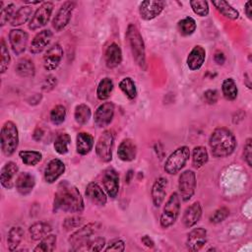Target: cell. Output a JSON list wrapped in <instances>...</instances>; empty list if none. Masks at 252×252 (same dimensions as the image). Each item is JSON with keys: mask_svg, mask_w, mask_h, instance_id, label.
Instances as JSON below:
<instances>
[{"mask_svg": "<svg viewBox=\"0 0 252 252\" xmlns=\"http://www.w3.org/2000/svg\"><path fill=\"white\" fill-rule=\"evenodd\" d=\"M85 205L80 191L68 181H62L54 194L53 212L82 213Z\"/></svg>", "mask_w": 252, "mask_h": 252, "instance_id": "cell-1", "label": "cell"}, {"mask_svg": "<svg viewBox=\"0 0 252 252\" xmlns=\"http://www.w3.org/2000/svg\"><path fill=\"white\" fill-rule=\"evenodd\" d=\"M212 155L215 158H226L230 156L236 147V139L232 132L225 127L216 128L209 139Z\"/></svg>", "mask_w": 252, "mask_h": 252, "instance_id": "cell-2", "label": "cell"}, {"mask_svg": "<svg viewBox=\"0 0 252 252\" xmlns=\"http://www.w3.org/2000/svg\"><path fill=\"white\" fill-rule=\"evenodd\" d=\"M126 38L130 46V50L132 56L137 63V65L146 70V50H145V43L143 37L137 29V27L133 24H130L127 27L126 31Z\"/></svg>", "mask_w": 252, "mask_h": 252, "instance_id": "cell-3", "label": "cell"}, {"mask_svg": "<svg viewBox=\"0 0 252 252\" xmlns=\"http://www.w3.org/2000/svg\"><path fill=\"white\" fill-rule=\"evenodd\" d=\"M19 145V132L16 124L6 121L1 128V150L7 157L12 156Z\"/></svg>", "mask_w": 252, "mask_h": 252, "instance_id": "cell-4", "label": "cell"}, {"mask_svg": "<svg viewBox=\"0 0 252 252\" xmlns=\"http://www.w3.org/2000/svg\"><path fill=\"white\" fill-rule=\"evenodd\" d=\"M180 213V197L176 192L170 194L160 215L159 223L162 228L170 227L177 220Z\"/></svg>", "mask_w": 252, "mask_h": 252, "instance_id": "cell-5", "label": "cell"}, {"mask_svg": "<svg viewBox=\"0 0 252 252\" xmlns=\"http://www.w3.org/2000/svg\"><path fill=\"white\" fill-rule=\"evenodd\" d=\"M190 157V150L187 146H181L173 151L166 158L164 170L168 174H176L186 164Z\"/></svg>", "mask_w": 252, "mask_h": 252, "instance_id": "cell-6", "label": "cell"}, {"mask_svg": "<svg viewBox=\"0 0 252 252\" xmlns=\"http://www.w3.org/2000/svg\"><path fill=\"white\" fill-rule=\"evenodd\" d=\"M113 143H114V134L111 130H105L99 136L95 145V153L97 158L101 161L108 162L111 160Z\"/></svg>", "mask_w": 252, "mask_h": 252, "instance_id": "cell-7", "label": "cell"}, {"mask_svg": "<svg viewBox=\"0 0 252 252\" xmlns=\"http://www.w3.org/2000/svg\"><path fill=\"white\" fill-rule=\"evenodd\" d=\"M101 229V224L98 222H90L83 227L72 233L68 239L69 244L72 246V250L87 242L91 236Z\"/></svg>", "mask_w": 252, "mask_h": 252, "instance_id": "cell-8", "label": "cell"}, {"mask_svg": "<svg viewBox=\"0 0 252 252\" xmlns=\"http://www.w3.org/2000/svg\"><path fill=\"white\" fill-rule=\"evenodd\" d=\"M178 189L181 199L184 202L189 201L193 197L196 189V175L193 170L187 169L180 174L178 179Z\"/></svg>", "mask_w": 252, "mask_h": 252, "instance_id": "cell-9", "label": "cell"}, {"mask_svg": "<svg viewBox=\"0 0 252 252\" xmlns=\"http://www.w3.org/2000/svg\"><path fill=\"white\" fill-rule=\"evenodd\" d=\"M53 11V4L51 2H43L36 9L33 16L30 20L29 29L32 31H36L43 28L49 21L50 16Z\"/></svg>", "mask_w": 252, "mask_h": 252, "instance_id": "cell-10", "label": "cell"}, {"mask_svg": "<svg viewBox=\"0 0 252 252\" xmlns=\"http://www.w3.org/2000/svg\"><path fill=\"white\" fill-rule=\"evenodd\" d=\"M75 7L76 3L73 1H66L60 6L52 20V27L56 32L62 31L69 24Z\"/></svg>", "mask_w": 252, "mask_h": 252, "instance_id": "cell-11", "label": "cell"}, {"mask_svg": "<svg viewBox=\"0 0 252 252\" xmlns=\"http://www.w3.org/2000/svg\"><path fill=\"white\" fill-rule=\"evenodd\" d=\"M165 6L164 1L159 0H146L139 6V14L143 20L150 21L158 17Z\"/></svg>", "mask_w": 252, "mask_h": 252, "instance_id": "cell-12", "label": "cell"}, {"mask_svg": "<svg viewBox=\"0 0 252 252\" xmlns=\"http://www.w3.org/2000/svg\"><path fill=\"white\" fill-rule=\"evenodd\" d=\"M63 58V49L59 43L49 47L43 55V67L46 71L55 70Z\"/></svg>", "mask_w": 252, "mask_h": 252, "instance_id": "cell-13", "label": "cell"}, {"mask_svg": "<svg viewBox=\"0 0 252 252\" xmlns=\"http://www.w3.org/2000/svg\"><path fill=\"white\" fill-rule=\"evenodd\" d=\"M102 184L110 198H115L117 196L119 191V175L114 168L108 167L103 171Z\"/></svg>", "mask_w": 252, "mask_h": 252, "instance_id": "cell-14", "label": "cell"}, {"mask_svg": "<svg viewBox=\"0 0 252 252\" xmlns=\"http://www.w3.org/2000/svg\"><path fill=\"white\" fill-rule=\"evenodd\" d=\"M114 116V104L110 101L101 103L94 112V123L96 126L102 128L108 126Z\"/></svg>", "mask_w": 252, "mask_h": 252, "instance_id": "cell-15", "label": "cell"}, {"mask_svg": "<svg viewBox=\"0 0 252 252\" xmlns=\"http://www.w3.org/2000/svg\"><path fill=\"white\" fill-rule=\"evenodd\" d=\"M207 242V230L203 227L193 228L187 235L186 247L189 251H199Z\"/></svg>", "mask_w": 252, "mask_h": 252, "instance_id": "cell-16", "label": "cell"}, {"mask_svg": "<svg viewBox=\"0 0 252 252\" xmlns=\"http://www.w3.org/2000/svg\"><path fill=\"white\" fill-rule=\"evenodd\" d=\"M28 39L29 34L23 30L14 29L11 30L9 32V41L11 44V48L16 55H20L26 50Z\"/></svg>", "mask_w": 252, "mask_h": 252, "instance_id": "cell-17", "label": "cell"}, {"mask_svg": "<svg viewBox=\"0 0 252 252\" xmlns=\"http://www.w3.org/2000/svg\"><path fill=\"white\" fill-rule=\"evenodd\" d=\"M18 171H19V167L17 163H15L14 161H8L2 166L1 172H0V181L4 188L6 189L13 188V186L15 185L14 181H16L15 177Z\"/></svg>", "mask_w": 252, "mask_h": 252, "instance_id": "cell-18", "label": "cell"}, {"mask_svg": "<svg viewBox=\"0 0 252 252\" xmlns=\"http://www.w3.org/2000/svg\"><path fill=\"white\" fill-rule=\"evenodd\" d=\"M65 171V164L59 158L51 159L44 169V180L47 183L55 182Z\"/></svg>", "mask_w": 252, "mask_h": 252, "instance_id": "cell-19", "label": "cell"}, {"mask_svg": "<svg viewBox=\"0 0 252 252\" xmlns=\"http://www.w3.org/2000/svg\"><path fill=\"white\" fill-rule=\"evenodd\" d=\"M202 217V206L200 202H194L186 208L182 216V223L185 227L190 228L194 226Z\"/></svg>", "mask_w": 252, "mask_h": 252, "instance_id": "cell-20", "label": "cell"}, {"mask_svg": "<svg viewBox=\"0 0 252 252\" xmlns=\"http://www.w3.org/2000/svg\"><path fill=\"white\" fill-rule=\"evenodd\" d=\"M52 32L50 30H42L37 32L31 42V52L32 54L40 53L51 41Z\"/></svg>", "mask_w": 252, "mask_h": 252, "instance_id": "cell-21", "label": "cell"}, {"mask_svg": "<svg viewBox=\"0 0 252 252\" xmlns=\"http://www.w3.org/2000/svg\"><path fill=\"white\" fill-rule=\"evenodd\" d=\"M168 185V181L165 177H158L153 184L152 187V199L155 207L158 208L162 204L165 194H166V187Z\"/></svg>", "mask_w": 252, "mask_h": 252, "instance_id": "cell-22", "label": "cell"}, {"mask_svg": "<svg viewBox=\"0 0 252 252\" xmlns=\"http://www.w3.org/2000/svg\"><path fill=\"white\" fill-rule=\"evenodd\" d=\"M85 194L86 197L96 206H104L106 204V195L101 187L95 182H91L87 185Z\"/></svg>", "mask_w": 252, "mask_h": 252, "instance_id": "cell-23", "label": "cell"}, {"mask_svg": "<svg viewBox=\"0 0 252 252\" xmlns=\"http://www.w3.org/2000/svg\"><path fill=\"white\" fill-rule=\"evenodd\" d=\"M34 185H35L34 176L29 172L20 173L17 176L15 181V186L17 191L23 196L30 194L32 191Z\"/></svg>", "mask_w": 252, "mask_h": 252, "instance_id": "cell-24", "label": "cell"}, {"mask_svg": "<svg viewBox=\"0 0 252 252\" xmlns=\"http://www.w3.org/2000/svg\"><path fill=\"white\" fill-rule=\"evenodd\" d=\"M206 58V51L203 46L196 45L190 51L187 57V66L190 70L196 71L199 70L205 62Z\"/></svg>", "mask_w": 252, "mask_h": 252, "instance_id": "cell-25", "label": "cell"}, {"mask_svg": "<svg viewBox=\"0 0 252 252\" xmlns=\"http://www.w3.org/2000/svg\"><path fill=\"white\" fill-rule=\"evenodd\" d=\"M117 155L123 161H131L135 159L137 155L136 144L131 139H124L118 147Z\"/></svg>", "mask_w": 252, "mask_h": 252, "instance_id": "cell-26", "label": "cell"}, {"mask_svg": "<svg viewBox=\"0 0 252 252\" xmlns=\"http://www.w3.org/2000/svg\"><path fill=\"white\" fill-rule=\"evenodd\" d=\"M104 60L108 68L112 69L117 67L122 61V51L120 46L114 42L108 45L104 53Z\"/></svg>", "mask_w": 252, "mask_h": 252, "instance_id": "cell-27", "label": "cell"}, {"mask_svg": "<svg viewBox=\"0 0 252 252\" xmlns=\"http://www.w3.org/2000/svg\"><path fill=\"white\" fill-rule=\"evenodd\" d=\"M76 147L78 154L85 156L89 154L94 147V137L87 132H80L77 135Z\"/></svg>", "mask_w": 252, "mask_h": 252, "instance_id": "cell-28", "label": "cell"}, {"mask_svg": "<svg viewBox=\"0 0 252 252\" xmlns=\"http://www.w3.org/2000/svg\"><path fill=\"white\" fill-rule=\"evenodd\" d=\"M15 71L22 78H32L35 74V67L31 59L22 58L16 64Z\"/></svg>", "mask_w": 252, "mask_h": 252, "instance_id": "cell-29", "label": "cell"}, {"mask_svg": "<svg viewBox=\"0 0 252 252\" xmlns=\"http://www.w3.org/2000/svg\"><path fill=\"white\" fill-rule=\"evenodd\" d=\"M51 225L44 221H38L32 224L29 228L31 238L32 240H40L51 231Z\"/></svg>", "mask_w": 252, "mask_h": 252, "instance_id": "cell-30", "label": "cell"}, {"mask_svg": "<svg viewBox=\"0 0 252 252\" xmlns=\"http://www.w3.org/2000/svg\"><path fill=\"white\" fill-rule=\"evenodd\" d=\"M213 5L216 9L225 18L230 20H236L239 17V13L236 9H234L228 2L226 1H213Z\"/></svg>", "mask_w": 252, "mask_h": 252, "instance_id": "cell-31", "label": "cell"}, {"mask_svg": "<svg viewBox=\"0 0 252 252\" xmlns=\"http://www.w3.org/2000/svg\"><path fill=\"white\" fill-rule=\"evenodd\" d=\"M24 236V230L21 226H13L8 232L7 244L8 249L10 251H14L17 249L19 244L21 243Z\"/></svg>", "mask_w": 252, "mask_h": 252, "instance_id": "cell-32", "label": "cell"}, {"mask_svg": "<svg viewBox=\"0 0 252 252\" xmlns=\"http://www.w3.org/2000/svg\"><path fill=\"white\" fill-rule=\"evenodd\" d=\"M32 14V8L31 6H22V7H20L18 9V11H16L13 19L10 22L11 26L18 27V26H21V25L25 24L31 18Z\"/></svg>", "mask_w": 252, "mask_h": 252, "instance_id": "cell-33", "label": "cell"}, {"mask_svg": "<svg viewBox=\"0 0 252 252\" xmlns=\"http://www.w3.org/2000/svg\"><path fill=\"white\" fill-rule=\"evenodd\" d=\"M209 159L207 149L203 146H197L192 152V164L195 168L202 167Z\"/></svg>", "mask_w": 252, "mask_h": 252, "instance_id": "cell-34", "label": "cell"}, {"mask_svg": "<svg viewBox=\"0 0 252 252\" xmlns=\"http://www.w3.org/2000/svg\"><path fill=\"white\" fill-rule=\"evenodd\" d=\"M113 87H114V85L110 78L106 77V78H103L102 80H100V82L98 83L97 89H96V95H97L98 99H100V100L107 99L111 95Z\"/></svg>", "mask_w": 252, "mask_h": 252, "instance_id": "cell-35", "label": "cell"}, {"mask_svg": "<svg viewBox=\"0 0 252 252\" xmlns=\"http://www.w3.org/2000/svg\"><path fill=\"white\" fill-rule=\"evenodd\" d=\"M57 237L54 234H47L42 239H40L39 243L33 248L34 252H51L56 247Z\"/></svg>", "mask_w": 252, "mask_h": 252, "instance_id": "cell-36", "label": "cell"}, {"mask_svg": "<svg viewBox=\"0 0 252 252\" xmlns=\"http://www.w3.org/2000/svg\"><path fill=\"white\" fill-rule=\"evenodd\" d=\"M221 91L223 96L228 100H233L237 97L238 89L232 78H227L222 82Z\"/></svg>", "mask_w": 252, "mask_h": 252, "instance_id": "cell-37", "label": "cell"}, {"mask_svg": "<svg viewBox=\"0 0 252 252\" xmlns=\"http://www.w3.org/2000/svg\"><path fill=\"white\" fill-rule=\"evenodd\" d=\"M91 115H92L91 108L87 104L81 103L76 106L75 112H74V117L78 124H81V125L87 124L91 118Z\"/></svg>", "mask_w": 252, "mask_h": 252, "instance_id": "cell-38", "label": "cell"}, {"mask_svg": "<svg viewBox=\"0 0 252 252\" xmlns=\"http://www.w3.org/2000/svg\"><path fill=\"white\" fill-rule=\"evenodd\" d=\"M105 245V239L103 237H96L94 239H89L84 244L75 248L74 251H100Z\"/></svg>", "mask_w": 252, "mask_h": 252, "instance_id": "cell-39", "label": "cell"}, {"mask_svg": "<svg viewBox=\"0 0 252 252\" xmlns=\"http://www.w3.org/2000/svg\"><path fill=\"white\" fill-rule=\"evenodd\" d=\"M19 157L26 165H36L42 158V155L37 151H21Z\"/></svg>", "mask_w": 252, "mask_h": 252, "instance_id": "cell-40", "label": "cell"}, {"mask_svg": "<svg viewBox=\"0 0 252 252\" xmlns=\"http://www.w3.org/2000/svg\"><path fill=\"white\" fill-rule=\"evenodd\" d=\"M119 88L129 99H134L136 97L137 95L136 85L130 77H126L122 79L119 83Z\"/></svg>", "mask_w": 252, "mask_h": 252, "instance_id": "cell-41", "label": "cell"}, {"mask_svg": "<svg viewBox=\"0 0 252 252\" xmlns=\"http://www.w3.org/2000/svg\"><path fill=\"white\" fill-rule=\"evenodd\" d=\"M178 31L182 35H191L196 31V22L191 17H186L182 20H180L177 24Z\"/></svg>", "mask_w": 252, "mask_h": 252, "instance_id": "cell-42", "label": "cell"}, {"mask_svg": "<svg viewBox=\"0 0 252 252\" xmlns=\"http://www.w3.org/2000/svg\"><path fill=\"white\" fill-rule=\"evenodd\" d=\"M71 143V137L67 133L60 134L55 142H54V149L59 155H65L68 152L69 145Z\"/></svg>", "mask_w": 252, "mask_h": 252, "instance_id": "cell-43", "label": "cell"}, {"mask_svg": "<svg viewBox=\"0 0 252 252\" xmlns=\"http://www.w3.org/2000/svg\"><path fill=\"white\" fill-rule=\"evenodd\" d=\"M15 5L13 3H9L5 7H3V2H0V25L3 27L9 21L13 19L15 15Z\"/></svg>", "mask_w": 252, "mask_h": 252, "instance_id": "cell-44", "label": "cell"}, {"mask_svg": "<svg viewBox=\"0 0 252 252\" xmlns=\"http://www.w3.org/2000/svg\"><path fill=\"white\" fill-rule=\"evenodd\" d=\"M49 117H50V121L52 124H54V125L62 124L66 118V108L61 104L55 105L51 109Z\"/></svg>", "mask_w": 252, "mask_h": 252, "instance_id": "cell-45", "label": "cell"}, {"mask_svg": "<svg viewBox=\"0 0 252 252\" xmlns=\"http://www.w3.org/2000/svg\"><path fill=\"white\" fill-rule=\"evenodd\" d=\"M190 6L195 14L200 17H205L209 14V5L205 0H194L190 1Z\"/></svg>", "mask_w": 252, "mask_h": 252, "instance_id": "cell-46", "label": "cell"}, {"mask_svg": "<svg viewBox=\"0 0 252 252\" xmlns=\"http://www.w3.org/2000/svg\"><path fill=\"white\" fill-rule=\"evenodd\" d=\"M10 55L9 51L5 42V39L2 37L1 38V63H0V72L1 74H4L6 70L8 69V66L10 64Z\"/></svg>", "mask_w": 252, "mask_h": 252, "instance_id": "cell-47", "label": "cell"}, {"mask_svg": "<svg viewBox=\"0 0 252 252\" xmlns=\"http://www.w3.org/2000/svg\"><path fill=\"white\" fill-rule=\"evenodd\" d=\"M85 219L80 216H72L69 218H66L62 223V226L65 230H72L75 228L80 227L84 223Z\"/></svg>", "mask_w": 252, "mask_h": 252, "instance_id": "cell-48", "label": "cell"}, {"mask_svg": "<svg viewBox=\"0 0 252 252\" xmlns=\"http://www.w3.org/2000/svg\"><path fill=\"white\" fill-rule=\"evenodd\" d=\"M229 215V210L225 207H221L214 212V214L210 218V221L213 223H220L224 220Z\"/></svg>", "mask_w": 252, "mask_h": 252, "instance_id": "cell-49", "label": "cell"}, {"mask_svg": "<svg viewBox=\"0 0 252 252\" xmlns=\"http://www.w3.org/2000/svg\"><path fill=\"white\" fill-rule=\"evenodd\" d=\"M252 140L251 138H248L244 145V151H243V157L245 161L249 166L252 165Z\"/></svg>", "mask_w": 252, "mask_h": 252, "instance_id": "cell-50", "label": "cell"}, {"mask_svg": "<svg viewBox=\"0 0 252 252\" xmlns=\"http://www.w3.org/2000/svg\"><path fill=\"white\" fill-rule=\"evenodd\" d=\"M104 250L105 251H124L125 243L121 239H113L108 243L107 247Z\"/></svg>", "mask_w": 252, "mask_h": 252, "instance_id": "cell-51", "label": "cell"}, {"mask_svg": "<svg viewBox=\"0 0 252 252\" xmlns=\"http://www.w3.org/2000/svg\"><path fill=\"white\" fill-rule=\"evenodd\" d=\"M56 84H57L56 77L53 76V75H49V76H47L45 78V80H44V82L42 84V90L45 91V92H49L52 89H54Z\"/></svg>", "mask_w": 252, "mask_h": 252, "instance_id": "cell-52", "label": "cell"}, {"mask_svg": "<svg viewBox=\"0 0 252 252\" xmlns=\"http://www.w3.org/2000/svg\"><path fill=\"white\" fill-rule=\"evenodd\" d=\"M204 98L209 104H214L218 100V92L216 90H208L204 93Z\"/></svg>", "mask_w": 252, "mask_h": 252, "instance_id": "cell-53", "label": "cell"}, {"mask_svg": "<svg viewBox=\"0 0 252 252\" xmlns=\"http://www.w3.org/2000/svg\"><path fill=\"white\" fill-rule=\"evenodd\" d=\"M214 59H215L216 63H218L219 65H222V64L224 63V61H225V56H224V54H223L222 52L217 51V52L215 53Z\"/></svg>", "mask_w": 252, "mask_h": 252, "instance_id": "cell-54", "label": "cell"}, {"mask_svg": "<svg viewBox=\"0 0 252 252\" xmlns=\"http://www.w3.org/2000/svg\"><path fill=\"white\" fill-rule=\"evenodd\" d=\"M141 241H142V243H143L145 246H147V247H149V248H153V247L155 246V242L153 241V239H152L149 235H144V236L142 237Z\"/></svg>", "mask_w": 252, "mask_h": 252, "instance_id": "cell-55", "label": "cell"}, {"mask_svg": "<svg viewBox=\"0 0 252 252\" xmlns=\"http://www.w3.org/2000/svg\"><path fill=\"white\" fill-rule=\"evenodd\" d=\"M245 14L248 17V19L252 18V2L247 1L245 4Z\"/></svg>", "mask_w": 252, "mask_h": 252, "instance_id": "cell-56", "label": "cell"}, {"mask_svg": "<svg viewBox=\"0 0 252 252\" xmlns=\"http://www.w3.org/2000/svg\"><path fill=\"white\" fill-rule=\"evenodd\" d=\"M43 136V131L41 128H36L33 133V139L36 141H39Z\"/></svg>", "mask_w": 252, "mask_h": 252, "instance_id": "cell-57", "label": "cell"}]
</instances>
